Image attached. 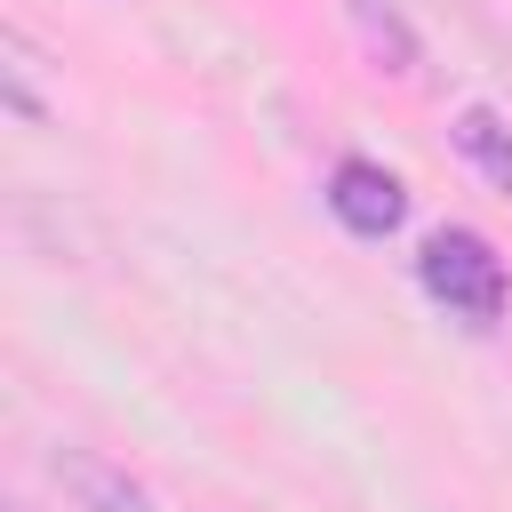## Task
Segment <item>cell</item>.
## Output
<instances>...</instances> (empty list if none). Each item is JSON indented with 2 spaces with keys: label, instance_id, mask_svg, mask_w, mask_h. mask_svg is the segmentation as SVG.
I'll use <instances>...</instances> for the list:
<instances>
[{
  "label": "cell",
  "instance_id": "obj_1",
  "mask_svg": "<svg viewBox=\"0 0 512 512\" xmlns=\"http://www.w3.org/2000/svg\"><path fill=\"white\" fill-rule=\"evenodd\" d=\"M416 280H424V296H432L448 320H464V328H496V320L512 312V272H504V256H496L480 232H464V224H448V232L424 240Z\"/></svg>",
  "mask_w": 512,
  "mask_h": 512
},
{
  "label": "cell",
  "instance_id": "obj_2",
  "mask_svg": "<svg viewBox=\"0 0 512 512\" xmlns=\"http://www.w3.org/2000/svg\"><path fill=\"white\" fill-rule=\"evenodd\" d=\"M328 216H336L352 240H384V232H400L408 192H400V176L376 168V160H336V168H328Z\"/></svg>",
  "mask_w": 512,
  "mask_h": 512
},
{
  "label": "cell",
  "instance_id": "obj_3",
  "mask_svg": "<svg viewBox=\"0 0 512 512\" xmlns=\"http://www.w3.org/2000/svg\"><path fill=\"white\" fill-rule=\"evenodd\" d=\"M56 472H64V488H72V504H80V512H152V496H144V488H136V480H128L112 456L72 448Z\"/></svg>",
  "mask_w": 512,
  "mask_h": 512
},
{
  "label": "cell",
  "instance_id": "obj_4",
  "mask_svg": "<svg viewBox=\"0 0 512 512\" xmlns=\"http://www.w3.org/2000/svg\"><path fill=\"white\" fill-rule=\"evenodd\" d=\"M344 8H352V24H360V40H368V56H376V64L416 72V32H408L400 0H344Z\"/></svg>",
  "mask_w": 512,
  "mask_h": 512
},
{
  "label": "cell",
  "instance_id": "obj_5",
  "mask_svg": "<svg viewBox=\"0 0 512 512\" xmlns=\"http://www.w3.org/2000/svg\"><path fill=\"white\" fill-rule=\"evenodd\" d=\"M456 152H464L496 192H512V128H504L496 112H480V104H472V112H456Z\"/></svg>",
  "mask_w": 512,
  "mask_h": 512
}]
</instances>
